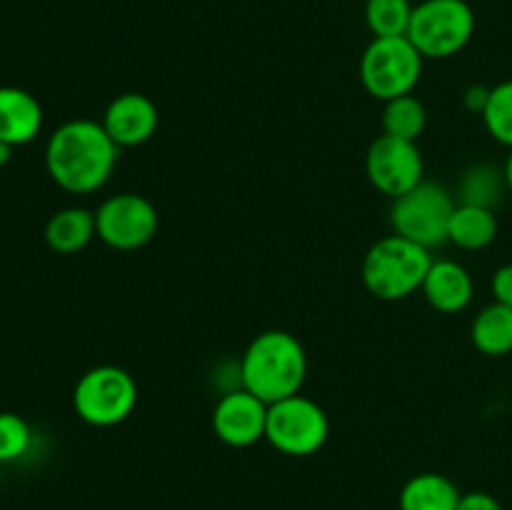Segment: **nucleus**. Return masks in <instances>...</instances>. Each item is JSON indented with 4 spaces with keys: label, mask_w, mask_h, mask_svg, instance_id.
<instances>
[{
    "label": "nucleus",
    "mask_w": 512,
    "mask_h": 510,
    "mask_svg": "<svg viewBox=\"0 0 512 510\" xmlns=\"http://www.w3.org/2000/svg\"><path fill=\"white\" fill-rule=\"evenodd\" d=\"M365 173L373 188L388 198H400L423 183L425 163L418 143L393 135H378L365 155Z\"/></svg>",
    "instance_id": "9d476101"
},
{
    "label": "nucleus",
    "mask_w": 512,
    "mask_h": 510,
    "mask_svg": "<svg viewBox=\"0 0 512 510\" xmlns=\"http://www.w3.org/2000/svg\"><path fill=\"white\" fill-rule=\"evenodd\" d=\"M458 200L453 198L445 185L423 180L410 193L393 200L390 208V225L395 235L413 240L423 248L448 243V228Z\"/></svg>",
    "instance_id": "0eeeda50"
},
{
    "label": "nucleus",
    "mask_w": 512,
    "mask_h": 510,
    "mask_svg": "<svg viewBox=\"0 0 512 510\" xmlns=\"http://www.w3.org/2000/svg\"><path fill=\"white\" fill-rule=\"evenodd\" d=\"M460 490L448 475L420 473L403 485L398 495L400 510H458Z\"/></svg>",
    "instance_id": "dca6fc26"
},
{
    "label": "nucleus",
    "mask_w": 512,
    "mask_h": 510,
    "mask_svg": "<svg viewBox=\"0 0 512 510\" xmlns=\"http://www.w3.org/2000/svg\"><path fill=\"white\" fill-rule=\"evenodd\" d=\"M43 130V108L38 98L23 88H0V140L8 145L33 143Z\"/></svg>",
    "instance_id": "4468645a"
},
{
    "label": "nucleus",
    "mask_w": 512,
    "mask_h": 510,
    "mask_svg": "<svg viewBox=\"0 0 512 510\" xmlns=\"http://www.w3.org/2000/svg\"><path fill=\"white\" fill-rule=\"evenodd\" d=\"M425 125H428V110L425 105L410 95H400L385 103L383 108V133L393 135V138L413 140L418 143L420 135L425 133Z\"/></svg>",
    "instance_id": "aec40b11"
},
{
    "label": "nucleus",
    "mask_w": 512,
    "mask_h": 510,
    "mask_svg": "<svg viewBox=\"0 0 512 510\" xmlns=\"http://www.w3.org/2000/svg\"><path fill=\"white\" fill-rule=\"evenodd\" d=\"M120 148L105 133L103 123L75 118L50 133L45 145V168L55 185L75 195L103 188L113 175Z\"/></svg>",
    "instance_id": "f257e3e1"
},
{
    "label": "nucleus",
    "mask_w": 512,
    "mask_h": 510,
    "mask_svg": "<svg viewBox=\"0 0 512 510\" xmlns=\"http://www.w3.org/2000/svg\"><path fill=\"white\" fill-rule=\"evenodd\" d=\"M490 290H493L495 303H503L512 308V263L500 265L490 280Z\"/></svg>",
    "instance_id": "b1692460"
},
{
    "label": "nucleus",
    "mask_w": 512,
    "mask_h": 510,
    "mask_svg": "<svg viewBox=\"0 0 512 510\" xmlns=\"http://www.w3.org/2000/svg\"><path fill=\"white\" fill-rule=\"evenodd\" d=\"M268 403L245 388L228 390L213 410V433L230 448H250L265 438Z\"/></svg>",
    "instance_id": "9b49d317"
},
{
    "label": "nucleus",
    "mask_w": 512,
    "mask_h": 510,
    "mask_svg": "<svg viewBox=\"0 0 512 510\" xmlns=\"http://www.w3.org/2000/svg\"><path fill=\"white\" fill-rule=\"evenodd\" d=\"M240 385L263 403L298 395L308 378V355L303 343L288 330H265L255 335L238 365Z\"/></svg>",
    "instance_id": "f03ea898"
},
{
    "label": "nucleus",
    "mask_w": 512,
    "mask_h": 510,
    "mask_svg": "<svg viewBox=\"0 0 512 510\" xmlns=\"http://www.w3.org/2000/svg\"><path fill=\"white\" fill-rule=\"evenodd\" d=\"M138 405V383L118 365H98L80 375L73 390V408L83 423L113 428L130 418Z\"/></svg>",
    "instance_id": "39448f33"
},
{
    "label": "nucleus",
    "mask_w": 512,
    "mask_h": 510,
    "mask_svg": "<svg viewBox=\"0 0 512 510\" xmlns=\"http://www.w3.org/2000/svg\"><path fill=\"white\" fill-rule=\"evenodd\" d=\"M498 238V215L483 205L458 203L448 228V243L463 250H483Z\"/></svg>",
    "instance_id": "f3484780"
},
{
    "label": "nucleus",
    "mask_w": 512,
    "mask_h": 510,
    "mask_svg": "<svg viewBox=\"0 0 512 510\" xmlns=\"http://www.w3.org/2000/svg\"><path fill=\"white\" fill-rule=\"evenodd\" d=\"M95 235H98L95 210L80 208V205L60 208L45 223V243H48L50 250L60 255L80 253Z\"/></svg>",
    "instance_id": "2eb2a0df"
},
{
    "label": "nucleus",
    "mask_w": 512,
    "mask_h": 510,
    "mask_svg": "<svg viewBox=\"0 0 512 510\" xmlns=\"http://www.w3.org/2000/svg\"><path fill=\"white\" fill-rule=\"evenodd\" d=\"M483 123L495 143L512 150V80H503L490 88Z\"/></svg>",
    "instance_id": "4be33fe9"
},
{
    "label": "nucleus",
    "mask_w": 512,
    "mask_h": 510,
    "mask_svg": "<svg viewBox=\"0 0 512 510\" xmlns=\"http://www.w3.org/2000/svg\"><path fill=\"white\" fill-rule=\"evenodd\" d=\"M58 510H65V508H58Z\"/></svg>",
    "instance_id": "c85d7f7f"
},
{
    "label": "nucleus",
    "mask_w": 512,
    "mask_h": 510,
    "mask_svg": "<svg viewBox=\"0 0 512 510\" xmlns=\"http://www.w3.org/2000/svg\"><path fill=\"white\" fill-rule=\"evenodd\" d=\"M328 435V413L315 400L298 393L268 405L265 440L278 453L293 455V458L315 455L328 443Z\"/></svg>",
    "instance_id": "6e6552de"
},
{
    "label": "nucleus",
    "mask_w": 512,
    "mask_h": 510,
    "mask_svg": "<svg viewBox=\"0 0 512 510\" xmlns=\"http://www.w3.org/2000/svg\"><path fill=\"white\" fill-rule=\"evenodd\" d=\"M100 123L118 148H135L148 143L158 130V105L148 95L123 93L110 100Z\"/></svg>",
    "instance_id": "f8f14e48"
},
{
    "label": "nucleus",
    "mask_w": 512,
    "mask_h": 510,
    "mask_svg": "<svg viewBox=\"0 0 512 510\" xmlns=\"http://www.w3.org/2000/svg\"><path fill=\"white\" fill-rule=\"evenodd\" d=\"M420 290L435 310L453 315L473 303L475 283L465 265L455 260H433Z\"/></svg>",
    "instance_id": "ddd939ff"
},
{
    "label": "nucleus",
    "mask_w": 512,
    "mask_h": 510,
    "mask_svg": "<svg viewBox=\"0 0 512 510\" xmlns=\"http://www.w3.org/2000/svg\"><path fill=\"white\" fill-rule=\"evenodd\" d=\"M423 55L408 35L398 38H373L360 58V80L375 100L410 95L423 75Z\"/></svg>",
    "instance_id": "423d86ee"
},
{
    "label": "nucleus",
    "mask_w": 512,
    "mask_h": 510,
    "mask_svg": "<svg viewBox=\"0 0 512 510\" xmlns=\"http://www.w3.org/2000/svg\"><path fill=\"white\" fill-rule=\"evenodd\" d=\"M458 510H505L495 495L483 493V490H473V493L460 495Z\"/></svg>",
    "instance_id": "393cba45"
},
{
    "label": "nucleus",
    "mask_w": 512,
    "mask_h": 510,
    "mask_svg": "<svg viewBox=\"0 0 512 510\" xmlns=\"http://www.w3.org/2000/svg\"><path fill=\"white\" fill-rule=\"evenodd\" d=\"M430 265L433 255L428 248L393 233L365 253L363 283L378 300H403L423 288Z\"/></svg>",
    "instance_id": "7ed1b4c3"
},
{
    "label": "nucleus",
    "mask_w": 512,
    "mask_h": 510,
    "mask_svg": "<svg viewBox=\"0 0 512 510\" xmlns=\"http://www.w3.org/2000/svg\"><path fill=\"white\" fill-rule=\"evenodd\" d=\"M505 193H510L505 170L490 163L470 165L458 183V203L483 205V208L495 210Z\"/></svg>",
    "instance_id": "6ab92c4d"
},
{
    "label": "nucleus",
    "mask_w": 512,
    "mask_h": 510,
    "mask_svg": "<svg viewBox=\"0 0 512 510\" xmlns=\"http://www.w3.org/2000/svg\"><path fill=\"white\" fill-rule=\"evenodd\" d=\"M488 95H490V88H485V85H470L463 95L465 108H468L470 113L483 115L485 105H488Z\"/></svg>",
    "instance_id": "a878e982"
},
{
    "label": "nucleus",
    "mask_w": 512,
    "mask_h": 510,
    "mask_svg": "<svg viewBox=\"0 0 512 510\" xmlns=\"http://www.w3.org/2000/svg\"><path fill=\"white\" fill-rule=\"evenodd\" d=\"M10 158H13V145H8L0 140V168H3V165H8Z\"/></svg>",
    "instance_id": "bb28decb"
},
{
    "label": "nucleus",
    "mask_w": 512,
    "mask_h": 510,
    "mask_svg": "<svg viewBox=\"0 0 512 510\" xmlns=\"http://www.w3.org/2000/svg\"><path fill=\"white\" fill-rule=\"evenodd\" d=\"M470 338L475 348L490 358L512 353V308L495 300L485 305L470 325Z\"/></svg>",
    "instance_id": "a211bd4d"
},
{
    "label": "nucleus",
    "mask_w": 512,
    "mask_h": 510,
    "mask_svg": "<svg viewBox=\"0 0 512 510\" xmlns=\"http://www.w3.org/2000/svg\"><path fill=\"white\" fill-rule=\"evenodd\" d=\"M503 170H505V180H508V190H510V195H512V150H510L508 160H505Z\"/></svg>",
    "instance_id": "cd10ccee"
},
{
    "label": "nucleus",
    "mask_w": 512,
    "mask_h": 510,
    "mask_svg": "<svg viewBox=\"0 0 512 510\" xmlns=\"http://www.w3.org/2000/svg\"><path fill=\"white\" fill-rule=\"evenodd\" d=\"M98 238L115 250H138L158 235V208L145 195L118 193L95 210Z\"/></svg>",
    "instance_id": "1a4fd4ad"
},
{
    "label": "nucleus",
    "mask_w": 512,
    "mask_h": 510,
    "mask_svg": "<svg viewBox=\"0 0 512 510\" xmlns=\"http://www.w3.org/2000/svg\"><path fill=\"white\" fill-rule=\"evenodd\" d=\"M475 35V13L468 0H423L413 8L408 38L425 60L458 55Z\"/></svg>",
    "instance_id": "20e7f679"
},
{
    "label": "nucleus",
    "mask_w": 512,
    "mask_h": 510,
    "mask_svg": "<svg viewBox=\"0 0 512 510\" xmlns=\"http://www.w3.org/2000/svg\"><path fill=\"white\" fill-rule=\"evenodd\" d=\"M33 440L28 420L18 413H0V463H13L23 458Z\"/></svg>",
    "instance_id": "5701e85b"
},
{
    "label": "nucleus",
    "mask_w": 512,
    "mask_h": 510,
    "mask_svg": "<svg viewBox=\"0 0 512 510\" xmlns=\"http://www.w3.org/2000/svg\"><path fill=\"white\" fill-rule=\"evenodd\" d=\"M413 8L415 5L410 0H368L365 3V23H368L373 38L408 35Z\"/></svg>",
    "instance_id": "412c9836"
}]
</instances>
